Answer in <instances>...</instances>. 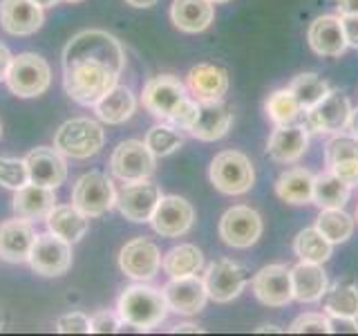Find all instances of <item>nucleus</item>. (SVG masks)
Instances as JSON below:
<instances>
[{
    "label": "nucleus",
    "mask_w": 358,
    "mask_h": 336,
    "mask_svg": "<svg viewBox=\"0 0 358 336\" xmlns=\"http://www.w3.org/2000/svg\"><path fill=\"white\" fill-rule=\"evenodd\" d=\"M255 298L266 307H287L294 300V285H291V267L266 265L251 278Z\"/></svg>",
    "instance_id": "4468645a"
},
{
    "label": "nucleus",
    "mask_w": 358,
    "mask_h": 336,
    "mask_svg": "<svg viewBox=\"0 0 358 336\" xmlns=\"http://www.w3.org/2000/svg\"><path fill=\"white\" fill-rule=\"evenodd\" d=\"M195 209L179 195H162L150 218L152 229L164 238H179L193 229Z\"/></svg>",
    "instance_id": "2eb2a0df"
},
{
    "label": "nucleus",
    "mask_w": 358,
    "mask_h": 336,
    "mask_svg": "<svg viewBox=\"0 0 358 336\" xmlns=\"http://www.w3.org/2000/svg\"><path fill=\"white\" fill-rule=\"evenodd\" d=\"M356 220H358V206H356Z\"/></svg>",
    "instance_id": "e2e57ef3"
},
{
    "label": "nucleus",
    "mask_w": 358,
    "mask_h": 336,
    "mask_svg": "<svg viewBox=\"0 0 358 336\" xmlns=\"http://www.w3.org/2000/svg\"><path fill=\"white\" fill-rule=\"evenodd\" d=\"M210 182L224 195H244L255 184L253 162L240 150H222L210 162Z\"/></svg>",
    "instance_id": "39448f33"
},
{
    "label": "nucleus",
    "mask_w": 358,
    "mask_h": 336,
    "mask_svg": "<svg viewBox=\"0 0 358 336\" xmlns=\"http://www.w3.org/2000/svg\"><path fill=\"white\" fill-rule=\"evenodd\" d=\"M347 132L358 137V108H352V115H350V121H347Z\"/></svg>",
    "instance_id": "864d4df0"
},
{
    "label": "nucleus",
    "mask_w": 358,
    "mask_h": 336,
    "mask_svg": "<svg viewBox=\"0 0 358 336\" xmlns=\"http://www.w3.org/2000/svg\"><path fill=\"white\" fill-rule=\"evenodd\" d=\"M329 171L341 177L343 182H347L352 188L358 186V160H352V162H341V164H334L329 166Z\"/></svg>",
    "instance_id": "49530a36"
},
{
    "label": "nucleus",
    "mask_w": 358,
    "mask_h": 336,
    "mask_svg": "<svg viewBox=\"0 0 358 336\" xmlns=\"http://www.w3.org/2000/svg\"><path fill=\"white\" fill-rule=\"evenodd\" d=\"M215 18V7L210 0H173L171 20L179 31L199 34L210 27Z\"/></svg>",
    "instance_id": "bb28decb"
},
{
    "label": "nucleus",
    "mask_w": 358,
    "mask_h": 336,
    "mask_svg": "<svg viewBox=\"0 0 358 336\" xmlns=\"http://www.w3.org/2000/svg\"><path fill=\"white\" fill-rule=\"evenodd\" d=\"M145 146H148L155 157H168L182 148L184 137L175 128L159 123V126H152L148 134H145Z\"/></svg>",
    "instance_id": "58836bf2"
},
{
    "label": "nucleus",
    "mask_w": 358,
    "mask_h": 336,
    "mask_svg": "<svg viewBox=\"0 0 358 336\" xmlns=\"http://www.w3.org/2000/svg\"><path fill=\"white\" fill-rule=\"evenodd\" d=\"M106 132L96 121L87 117H76L65 121L54 134V148L63 157L72 160H87L103 148Z\"/></svg>",
    "instance_id": "20e7f679"
},
{
    "label": "nucleus",
    "mask_w": 358,
    "mask_h": 336,
    "mask_svg": "<svg viewBox=\"0 0 358 336\" xmlns=\"http://www.w3.org/2000/svg\"><path fill=\"white\" fill-rule=\"evenodd\" d=\"M31 269L41 276L56 278L67 274L72 267V242L63 240L56 233H41L36 235V242L31 246L29 260Z\"/></svg>",
    "instance_id": "9b49d317"
},
{
    "label": "nucleus",
    "mask_w": 358,
    "mask_h": 336,
    "mask_svg": "<svg viewBox=\"0 0 358 336\" xmlns=\"http://www.w3.org/2000/svg\"><path fill=\"white\" fill-rule=\"evenodd\" d=\"M291 285H294V300L311 305L322 300L329 287V278L322 265L300 260L296 267H291Z\"/></svg>",
    "instance_id": "a878e982"
},
{
    "label": "nucleus",
    "mask_w": 358,
    "mask_h": 336,
    "mask_svg": "<svg viewBox=\"0 0 358 336\" xmlns=\"http://www.w3.org/2000/svg\"><path fill=\"white\" fill-rule=\"evenodd\" d=\"M36 242V231L25 218L7 220L0 224V258L7 262H27L31 246Z\"/></svg>",
    "instance_id": "5701e85b"
},
{
    "label": "nucleus",
    "mask_w": 358,
    "mask_h": 336,
    "mask_svg": "<svg viewBox=\"0 0 358 336\" xmlns=\"http://www.w3.org/2000/svg\"><path fill=\"white\" fill-rule=\"evenodd\" d=\"M29 182L27 162L25 160H11V157H0V184L5 188L18 190Z\"/></svg>",
    "instance_id": "a19ab883"
},
{
    "label": "nucleus",
    "mask_w": 358,
    "mask_h": 336,
    "mask_svg": "<svg viewBox=\"0 0 358 336\" xmlns=\"http://www.w3.org/2000/svg\"><path fill=\"white\" fill-rule=\"evenodd\" d=\"M264 112L268 121L273 126H285V123H294L302 117V108L298 104V99L294 97L289 88L282 90H275L266 97L264 101Z\"/></svg>",
    "instance_id": "e433bc0d"
},
{
    "label": "nucleus",
    "mask_w": 358,
    "mask_h": 336,
    "mask_svg": "<svg viewBox=\"0 0 358 336\" xmlns=\"http://www.w3.org/2000/svg\"><path fill=\"white\" fill-rule=\"evenodd\" d=\"M233 123V112L224 101H199V115L188 132L199 141H217L227 137Z\"/></svg>",
    "instance_id": "393cba45"
},
{
    "label": "nucleus",
    "mask_w": 358,
    "mask_h": 336,
    "mask_svg": "<svg viewBox=\"0 0 358 336\" xmlns=\"http://www.w3.org/2000/svg\"><path fill=\"white\" fill-rule=\"evenodd\" d=\"M119 267L128 278L137 280V283H148L162 269L159 246L148 238H134L121 249Z\"/></svg>",
    "instance_id": "ddd939ff"
},
{
    "label": "nucleus",
    "mask_w": 358,
    "mask_h": 336,
    "mask_svg": "<svg viewBox=\"0 0 358 336\" xmlns=\"http://www.w3.org/2000/svg\"><path fill=\"white\" fill-rule=\"evenodd\" d=\"M356 220L345 209H320L316 218V229L327 238L331 244H341L352 238Z\"/></svg>",
    "instance_id": "c9c22d12"
},
{
    "label": "nucleus",
    "mask_w": 358,
    "mask_h": 336,
    "mask_svg": "<svg viewBox=\"0 0 358 336\" xmlns=\"http://www.w3.org/2000/svg\"><path fill=\"white\" fill-rule=\"evenodd\" d=\"M358 160V137L350 132H336L334 137L324 144V164L334 166L341 162H352Z\"/></svg>",
    "instance_id": "ea45409f"
},
{
    "label": "nucleus",
    "mask_w": 358,
    "mask_h": 336,
    "mask_svg": "<svg viewBox=\"0 0 358 336\" xmlns=\"http://www.w3.org/2000/svg\"><path fill=\"white\" fill-rule=\"evenodd\" d=\"M56 188L41 186L27 182L25 186H20L14 195V211L16 216L25 220H45L56 206Z\"/></svg>",
    "instance_id": "cd10ccee"
},
{
    "label": "nucleus",
    "mask_w": 358,
    "mask_h": 336,
    "mask_svg": "<svg viewBox=\"0 0 358 336\" xmlns=\"http://www.w3.org/2000/svg\"><path fill=\"white\" fill-rule=\"evenodd\" d=\"M134 110H137V99H134L132 90L119 83L94 104L96 117L108 126H119V123L128 121L134 115Z\"/></svg>",
    "instance_id": "c756f323"
},
{
    "label": "nucleus",
    "mask_w": 358,
    "mask_h": 336,
    "mask_svg": "<svg viewBox=\"0 0 358 336\" xmlns=\"http://www.w3.org/2000/svg\"><path fill=\"white\" fill-rule=\"evenodd\" d=\"M257 332H282V330H278L275 325H262V328H257Z\"/></svg>",
    "instance_id": "4d7b16f0"
},
{
    "label": "nucleus",
    "mask_w": 358,
    "mask_h": 336,
    "mask_svg": "<svg viewBox=\"0 0 358 336\" xmlns=\"http://www.w3.org/2000/svg\"><path fill=\"white\" fill-rule=\"evenodd\" d=\"M117 312L123 323L134 325L139 332H148L157 328L168 316V307L164 289L148 287V285H130L121 291Z\"/></svg>",
    "instance_id": "f03ea898"
},
{
    "label": "nucleus",
    "mask_w": 358,
    "mask_h": 336,
    "mask_svg": "<svg viewBox=\"0 0 358 336\" xmlns=\"http://www.w3.org/2000/svg\"><path fill=\"white\" fill-rule=\"evenodd\" d=\"M11 52L7 50V45L0 43V81H5V76H7V70H9V65H11Z\"/></svg>",
    "instance_id": "3c124183"
},
{
    "label": "nucleus",
    "mask_w": 358,
    "mask_h": 336,
    "mask_svg": "<svg viewBox=\"0 0 358 336\" xmlns=\"http://www.w3.org/2000/svg\"><path fill=\"white\" fill-rule=\"evenodd\" d=\"M204 267V253L195 244H177L162 255V269L171 278L195 276Z\"/></svg>",
    "instance_id": "72a5a7b5"
},
{
    "label": "nucleus",
    "mask_w": 358,
    "mask_h": 336,
    "mask_svg": "<svg viewBox=\"0 0 358 336\" xmlns=\"http://www.w3.org/2000/svg\"><path fill=\"white\" fill-rule=\"evenodd\" d=\"M329 332H350L358 334V318H347V316H329Z\"/></svg>",
    "instance_id": "09e8293b"
},
{
    "label": "nucleus",
    "mask_w": 358,
    "mask_h": 336,
    "mask_svg": "<svg viewBox=\"0 0 358 336\" xmlns=\"http://www.w3.org/2000/svg\"><path fill=\"white\" fill-rule=\"evenodd\" d=\"M130 7H137V9H148L152 5H157V0H126Z\"/></svg>",
    "instance_id": "5fc2aeb1"
},
{
    "label": "nucleus",
    "mask_w": 358,
    "mask_h": 336,
    "mask_svg": "<svg viewBox=\"0 0 358 336\" xmlns=\"http://www.w3.org/2000/svg\"><path fill=\"white\" fill-rule=\"evenodd\" d=\"M34 3L41 5V7H54L56 3H59V0H34Z\"/></svg>",
    "instance_id": "6e6d98bb"
},
{
    "label": "nucleus",
    "mask_w": 358,
    "mask_h": 336,
    "mask_svg": "<svg viewBox=\"0 0 358 336\" xmlns=\"http://www.w3.org/2000/svg\"><path fill=\"white\" fill-rule=\"evenodd\" d=\"M155 160L157 157L150 153L145 141L128 139V141H121L115 148V153H112L110 168H112V173H115V177L130 184V182L148 179L155 173Z\"/></svg>",
    "instance_id": "f8f14e48"
},
{
    "label": "nucleus",
    "mask_w": 358,
    "mask_h": 336,
    "mask_svg": "<svg viewBox=\"0 0 358 336\" xmlns=\"http://www.w3.org/2000/svg\"><path fill=\"white\" fill-rule=\"evenodd\" d=\"M313 175L307 168H289L275 179V195L287 204H311L313 200Z\"/></svg>",
    "instance_id": "c85d7f7f"
},
{
    "label": "nucleus",
    "mask_w": 358,
    "mask_h": 336,
    "mask_svg": "<svg viewBox=\"0 0 358 336\" xmlns=\"http://www.w3.org/2000/svg\"><path fill=\"white\" fill-rule=\"evenodd\" d=\"M322 312L327 316H347L358 318V285L345 278L327 287L322 296Z\"/></svg>",
    "instance_id": "2f4dec72"
},
{
    "label": "nucleus",
    "mask_w": 358,
    "mask_h": 336,
    "mask_svg": "<svg viewBox=\"0 0 358 336\" xmlns=\"http://www.w3.org/2000/svg\"><path fill=\"white\" fill-rule=\"evenodd\" d=\"M119 72L108 63L92 59H76L63 65V85L72 101L81 106H92L103 99L117 85Z\"/></svg>",
    "instance_id": "f257e3e1"
},
{
    "label": "nucleus",
    "mask_w": 358,
    "mask_h": 336,
    "mask_svg": "<svg viewBox=\"0 0 358 336\" xmlns=\"http://www.w3.org/2000/svg\"><path fill=\"white\" fill-rule=\"evenodd\" d=\"M159 197H162L159 186L150 184L148 179L130 182L123 184V188L117 193V209L130 222H150Z\"/></svg>",
    "instance_id": "a211bd4d"
},
{
    "label": "nucleus",
    "mask_w": 358,
    "mask_h": 336,
    "mask_svg": "<svg viewBox=\"0 0 358 336\" xmlns=\"http://www.w3.org/2000/svg\"><path fill=\"white\" fill-rule=\"evenodd\" d=\"M291 334H329V316L327 314H302L294 323L289 325Z\"/></svg>",
    "instance_id": "37998d69"
},
{
    "label": "nucleus",
    "mask_w": 358,
    "mask_h": 336,
    "mask_svg": "<svg viewBox=\"0 0 358 336\" xmlns=\"http://www.w3.org/2000/svg\"><path fill=\"white\" fill-rule=\"evenodd\" d=\"M262 231H264L262 216L246 204L231 206L220 218V227H217L222 242L233 246V249H249V246H253L260 240Z\"/></svg>",
    "instance_id": "1a4fd4ad"
},
{
    "label": "nucleus",
    "mask_w": 358,
    "mask_h": 336,
    "mask_svg": "<svg viewBox=\"0 0 358 336\" xmlns=\"http://www.w3.org/2000/svg\"><path fill=\"white\" fill-rule=\"evenodd\" d=\"M309 48L318 56H327V59H338L347 52V38L343 29L341 16H318L307 29Z\"/></svg>",
    "instance_id": "412c9836"
},
{
    "label": "nucleus",
    "mask_w": 358,
    "mask_h": 336,
    "mask_svg": "<svg viewBox=\"0 0 358 336\" xmlns=\"http://www.w3.org/2000/svg\"><path fill=\"white\" fill-rule=\"evenodd\" d=\"M343 18V29L347 38V48L358 50V14L354 16H341Z\"/></svg>",
    "instance_id": "de8ad7c7"
},
{
    "label": "nucleus",
    "mask_w": 358,
    "mask_h": 336,
    "mask_svg": "<svg viewBox=\"0 0 358 336\" xmlns=\"http://www.w3.org/2000/svg\"><path fill=\"white\" fill-rule=\"evenodd\" d=\"M43 7L34 0H3L0 3V25L11 36H29L43 27Z\"/></svg>",
    "instance_id": "4be33fe9"
},
{
    "label": "nucleus",
    "mask_w": 358,
    "mask_h": 336,
    "mask_svg": "<svg viewBox=\"0 0 358 336\" xmlns=\"http://www.w3.org/2000/svg\"><path fill=\"white\" fill-rule=\"evenodd\" d=\"M5 81L11 92L20 99L41 97L52 83V70L43 56L22 52L11 59Z\"/></svg>",
    "instance_id": "423d86ee"
},
{
    "label": "nucleus",
    "mask_w": 358,
    "mask_h": 336,
    "mask_svg": "<svg viewBox=\"0 0 358 336\" xmlns=\"http://www.w3.org/2000/svg\"><path fill=\"white\" fill-rule=\"evenodd\" d=\"M76 59H92L108 63L115 72H123L126 67V54L121 43L103 29H85L78 31L63 50V65Z\"/></svg>",
    "instance_id": "7ed1b4c3"
},
{
    "label": "nucleus",
    "mask_w": 358,
    "mask_h": 336,
    "mask_svg": "<svg viewBox=\"0 0 358 336\" xmlns=\"http://www.w3.org/2000/svg\"><path fill=\"white\" fill-rule=\"evenodd\" d=\"M56 332L61 334H90V318L81 312H70L56 321Z\"/></svg>",
    "instance_id": "c03bdc74"
},
{
    "label": "nucleus",
    "mask_w": 358,
    "mask_h": 336,
    "mask_svg": "<svg viewBox=\"0 0 358 336\" xmlns=\"http://www.w3.org/2000/svg\"><path fill=\"white\" fill-rule=\"evenodd\" d=\"M213 5H224V3H231V0H210Z\"/></svg>",
    "instance_id": "13d9d810"
},
{
    "label": "nucleus",
    "mask_w": 358,
    "mask_h": 336,
    "mask_svg": "<svg viewBox=\"0 0 358 336\" xmlns=\"http://www.w3.org/2000/svg\"><path fill=\"white\" fill-rule=\"evenodd\" d=\"M229 85V72L215 63H197L186 74V90L195 101H222Z\"/></svg>",
    "instance_id": "aec40b11"
},
{
    "label": "nucleus",
    "mask_w": 358,
    "mask_h": 336,
    "mask_svg": "<svg viewBox=\"0 0 358 336\" xmlns=\"http://www.w3.org/2000/svg\"><path fill=\"white\" fill-rule=\"evenodd\" d=\"M309 148V130L302 121L275 126L268 134L266 155L275 164H296Z\"/></svg>",
    "instance_id": "f3484780"
},
{
    "label": "nucleus",
    "mask_w": 358,
    "mask_h": 336,
    "mask_svg": "<svg viewBox=\"0 0 358 336\" xmlns=\"http://www.w3.org/2000/svg\"><path fill=\"white\" fill-rule=\"evenodd\" d=\"M27 173H29V182L41 184V186H50V188H59L65 177H67V166L65 160L59 150H52L48 146H38L34 148L27 157Z\"/></svg>",
    "instance_id": "b1692460"
},
{
    "label": "nucleus",
    "mask_w": 358,
    "mask_h": 336,
    "mask_svg": "<svg viewBox=\"0 0 358 336\" xmlns=\"http://www.w3.org/2000/svg\"><path fill=\"white\" fill-rule=\"evenodd\" d=\"M188 97L186 83H182L175 74H157L143 85V108L157 119H168L173 108Z\"/></svg>",
    "instance_id": "dca6fc26"
},
{
    "label": "nucleus",
    "mask_w": 358,
    "mask_h": 336,
    "mask_svg": "<svg viewBox=\"0 0 358 336\" xmlns=\"http://www.w3.org/2000/svg\"><path fill=\"white\" fill-rule=\"evenodd\" d=\"M0 330H3V314H0Z\"/></svg>",
    "instance_id": "052dcab7"
},
{
    "label": "nucleus",
    "mask_w": 358,
    "mask_h": 336,
    "mask_svg": "<svg viewBox=\"0 0 358 336\" xmlns=\"http://www.w3.org/2000/svg\"><path fill=\"white\" fill-rule=\"evenodd\" d=\"M121 328V316L119 312H96L92 318H90V334H112V332H119Z\"/></svg>",
    "instance_id": "a18cd8bd"
},
{
    "label": "nucleus",
    "mask_w": 358,
    "mask_h": 336,
    "mask_svg": "<svg viewBox=\"0 0 358 336\" xmlns=\"http://www.w3.org/2000/svg\"><path fill=\"white\" fill-rule=\"evenodd\" d=\"M294 253L305 262L324 265L334 253V244L316 229H302L294 240Z\"/></svg>",
    "instance_id": "f704fd0d"
},
{
    "label": "nucleus",
    "mask_w": 358,
    "mask_h": 336,
    "mask_svg": "<svg viewBox=\"0 0 358 336\" xmlns=\"http://www.w3.org/2000/svg\"><path fill=\"white\" fill-rule=\"evenodd\" d=\"M0 134H3V123H0Z\"/></svg>",
    "instance_id": "680f3d73"
},
{
    "label": "nucleus",
    "mask_w": 358,
    "mask_h": 336,
    "mask_svg": "<svg viewBox=\"0 0 358 336\" xmlns=\"http://www.w3.org/2000/svg\"><path fill=\"white\" fill-rule=\"evenodd\" d=\"M352 197V186L336 177L331 171L313 177V200L311 204L318 209H345Z\"/></svg>",
    "instance_id": "473e14b6"
},
{
    "label": "nucleus",
    "mask_w": 358,
    "mask_h": 336,
    "mask_svg": "<svg viewBox=\"0 0 358 336\" xmlns=\"http://www.w3.org/2000/svg\"><path fill=\"white\" fill-rule=\"evenodd\" d=\"M352 101L341 90H329L311 110L302 112V123L313 134H336L347 130Z\"/></svg>",
    "instance_id": "0eeeda50"
},
{
    "label": "nucleus",
    "mask_w": 358,
    "mask_h": 336,
    "mask_svg": "<svg viewBox=\"0 0 358 336\" xmlns=\"http://www.w3.org/2000/svg\"><path fill=\"white\" fill-rule=\"evenodd\" d=\"M72 204L87 218H99L117 206V190L108 175L90 171L76 179L72 190Z\"/></svg>",
    "instance_id": "6e6552de"
},
{
    "label": "nucleus",
    "mask_w": 358,
    "mask_h": 336,
    "mask_svg": "<svg viewBox=\"0 0 358 336\" xmlns=\"http://www.w3.org/2000/svg\"><path fill=\"white\" fill-rule=\"evenodd\" d=\"M171 332L173 334H177V332H193V334H197V332H204V328H199L197 323H179V325H173Z\"/></svg>",
    "instance_id": "603ef678"
},
{
    "label": "nucleus",
    "mask_w": 358,
    "mask_h": 336,
    "mask_svg": "<svg viewBox=\"0 0 358 336\" xmlns=\"http://www.w3.org/2000/svg\"><path fill=\"white\" fill-rule=\"evenodd\" d=\"M164 296L171 312L184 314V316H193V314L201 312L208 300L206 285L197 274L184 278H171V283L164 285Z\"/></svg>",
    "instance_id": "6ab92c4d"
},
{
    "label": "nucleus",
    "mask_w": 358,
    "mask_h": 336,
    "mask_svg": "<svg viewBox=\"0 0 358 336\" xmlns=\"http://www.w3.org/2000/svg\"><path fill=\"white\" fill-rule=\"evenodd\" d=\"M338 16H354L358 14V0H336Z\"/></svg>",
    "instance_id": "8fccbe9b"
},
{
    "label": "nucleus",
    "mask_w": 358,
    "mask_h": 336,
    "mask_svg": "<svg viewBox=\"0 0 358 336\" xmlns=\"http://www.w3.org/2000/svg\"><path fill=\"white\" fill-rule=\"evenodd\" d=\"M201 280L206 285L208 298L213 302H220V305H227V302L235 300L244 291L246 283H249V272L238 262L220 258V260H213L204 269Z\"/></svg>",
    "instance_id": "9d476101"
},
{
    "label": "nucleus",
    "mask_w": 358,
    "mask_h": 336,
    "mask_svg": "<svg viewBox=\"0 0 358 336\" xmlns=\"http://www.w3.org/2000/svg\"><path fill=\"white\" fill-rule=\"evenodd\" d=\"M197 115H199V101H195L188 94L173 108V112L168 115V121H171L173 126L179 130H190L195 126Z\"/></svg>",
    "instance_id": "79ce46f5"
},
{
    "label": "nucleus",
    "mask_w": 358,
    "mask_h": 336,
    "mask_svg": "<svg viewBox=\"0 0 358 336\" xmlns=\"http://www.w3.org/2000/svg\"><path fill=\"white\" fill-rule=\"evenodd\" d=\"M289 90L294 92V97L298 99V104L302 108V112L311 110L318 101L329 92V83L316 72H302L298 74L294 81L289 83Z\"/></svg>",
    "instance_id": "4c0bfd02"
},
{
    "label": "nucleus",
    "mask_w": 358,
    "mask_h": 336,
    "mask_svg": "<svg viewBox=\"0 0 358 336\" xmlns=\"http://www.w3.org/2000/svg\"><path fill=\"white\" fill-rule=\"evenodd\" d=\"M65 3H72L74 5V3H83V0H65Z\"/></svg>",
    "instance_id": "bf43d9fd"
},
{
    "label": "nucleus",
    "mask_w": 358,
    "mask_h": 336,
    "mask_svg": "<svg viewBox=\"0 0 358 336\" xmlns=\"http://www.w3.org/2000/svg\"><path fill=\"white\" fill-rule=\"evenodd\" d=\"M45 222H48V229L52 233L61 235L67 242H78L90 227V218L74 204H56Z\"/></svg>",
    "instance_id": "7c9ffc66"
}]
</instances>
